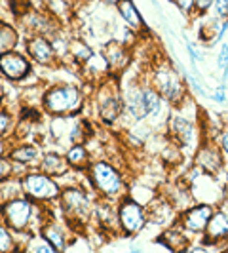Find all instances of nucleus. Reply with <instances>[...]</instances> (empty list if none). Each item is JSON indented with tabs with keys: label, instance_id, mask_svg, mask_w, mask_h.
<instances>
[{
	"label": "nucleus",
	"instance_id": "1",
	"mask_svg": "<svg viewBox=\"0 0 228 253\" xmlns=\"http://www.w3.org/2000/svg\"><path fill=\"white\" fill-rule=\"evenodd\" d=\"M93 204L95 194H91V189H84L82 185H67L61 189V196L55 206L65 223L75 232H82L93 221Z\"/></svg>",
	"mask_w": 228,
	"mask_h": 253
},
{
	"label": "nucleus",
	"instance_id": "2",
	"mask_svg": "<svg viewBox=\"0 0 228 253\" xmlns=\"http://www.w3.org/2000/svg\"><path fill=\"white\" fill-rule=\"evenodd\" d=\"M147 80L151 82L152 88L162 95V99L171 109L183 105V103L189 99L190 89L187 86L185 76L179 71L177 63L173 65L169 59H165V57H160V59H156L151 65Z\"/></svg>",
	"mask_w": 228,
	"mask_h": 253
},
{
	"label": "nucleus",
	"instance_id": "3",
	"mask_svg": "<svg viewBox=\"0 0 228 253\" xmlns=\"http://www.w3.org/2000/svg\"><path fill=\"white\" fill-rule=\"evenodd\" d=\"M86 181L91 192L99 198H107L118 202L120 198H124L129 192L126 175L122 173V169L116 164H113L107 158H97L91 160L89 168L86 169Z\"/></svg>",
	"mask_w": 228,
	"mask_h": 253
},
{
	"label": "nucleus",
	"instance_id": "4",
	"mask_svg": "<svg viewBox=\"0 0 228 253\" xmlns=\"http://www.w3.org/2000/svg\"><path fill=\"white\" fill-rule=\"evenodd\" d=\"M40 107L48 116H73L86 109V93L78 84L57 82L44 88Z\"/></svg>",
	"mask_w": 228,
	"mask_h": 253
},
{
	"label": "nucleus",
	"instance_id": "5",
	"mask_svg": "<svg viewBox=\"0 0 228 253\" xmlns=\"http://www.w3.org/2000/svg\"><path fill=\"white\" fill-rule=\"evenodd\" d=\"M91 101L103 126H114L124 118V95L118 76L109 75L95 84Z\"/></svg>",
	"mask_w": 228,
	"mask_h": 253
},
{
	"label": "nucleus",
	"instance_id": "6",
	"mask_svg": "<svg viewBox=\"0 0 228 253\" xmlns=\"http://www.w3.org/2000/svg\"><path fill=\"white\" fill-rule=\"evenodd\" d=\"M196 118H200V114L190 116L179 105V107L171 109V113L167 116V122H165L167 139L177 143L179 147L183 149V152L189 151L192 156H194V152H196V149L200 147V143L203 139V135L200 133V129H198Z\"/></svg>",
	"mask_w": 228,
	"mask_h": 253
},
{
	"label": "nucleus",
	"instance_id": "7",
	"mask_svg": "<svg viewBox=\"0 0 228 253\" xmlns=\"http://www.w3.org/2000/svg\"><path fill=\"white\" fill-rule=\"evenodd\" d=\"M21 187L23 194L31 198L33 202L42 204V206H53L57 204L61 196V183L55 177L44 173L38 168H31L21 175Z\"/></svg>",
	"mask_w": 228,
	"mask_h": 253
},
{
	"label": "nucleus",
	"instance_id": "8",
	"mask_svg": "<svg viewBox=\"0 0 228 253\" xmlns=\"http://www.w3.org/2000/svg\"><path fill=\"white\" fill-rule=\"evenodd\" d=\"M116 210H118V227H120V236L124 238H133L141 234L145 228L149 227V208L137 198H133L127 192L124 198H120L116 202Z\"/></svg>",
	"mask_w": 228,
	"mask_h": 253
},
{
	"label": "nucleus",
	"instance_id": "9",
	"mask_svg": "<svg viewBox=\"0 0 228 253\" xmlns=\"http://www.w3.org/2000/svg\"><path fill=\"white\" fill-rule=\"evenodd\" d=\"M194 166L200 168V171L211 177H219L227 169V156L221 151L219 143L213 137H203L200 147L194 152Z\"/></svg>",
	"mask_w": 228,
	"mask_h": 253
},
{
	"label": "nucleus",
	"instance_id": "10",
	"mask_svg": "<svg viewBox=\"0 0 228 253\" xmlns=\"http://www.w3.org/2000/svg\"><path fill=\"white\" fill-rule=\"evenodd\" d=\"M215 204L196 200V202L190 204L187 210L179 211L175 223L189 236H202L205 227H207V223H209V219L213 215V211H215Z\"/></svg>",
	"mask_w": 228,
	"mask_h": 253
},
{
	"label": "nucleus",
	"instance_id": "11",
	"mask_svg": "<svg viewBox=\"0 0 228 253\" xmlns=\"http://www.w3.org/2000/svg\"><path fill=\"white\" fill-rule=\"evenodd\" d=\"M35 71V63L27 53L10 50L0 53V76L8 82H23Z\"/></svg>",
	"mask_w": 228,
	"mask_h": 253
},
{
	"label": "nucleus",
	"instance_id": "12",
	"mask_svg": "<svg viewBox=\"0 0 228 253\" xmlns=\"http://www.w3.org/2000/svg\"><path fill=\"white\" fill-rule=\"evenodd\" d=\"M25 53L33 63L40 67H57L61 63L53 40L46 35H29L25 40Z\"/></svg>",
	"mask_w": 228,
	"mask_h": 253
},
{
	"label": "nucleus",
	"instance_id": "13",
	"mask_svg": "<svg viewBox=\"0 0 228 253\" xmlns=\"http://www.w3.org/2000/svg\"><path fill=\"white\" fill-rule=\"evenodd\" d=\"M200 240L209 248V252L211 250H223L225 242L228 240V213L221 206L215 208V211L209 219L203 234L200 236Z\"/></svg>",
	"mask_w": 228,
	"mask_h": 253
},
{
	"label": "nucleus",
	"instance_id": "14",
	"mask_svg": "<svg viewBox=\"0 0 228 253\" xmlns=\"http://www.w3.org/2000/svg\"><path fill=\"white\" fill-rule=\"evenodd\" d=\"M93 223H95L97 228H99L101 232H105L107 236H111V234H120L116 202L95 196V204H93Z\"/></svg>",
	"mask_w": 228,
	"mask_h": 253
},
{
	"label": "nucleus",
	"instance_id": "15",
	"mask_svg": "<svg viewBox=\"0 0 228 253\" xmlns=\"http://www.w3.org/2000/svg\"><path fill=\"white\" fill-rule=\"evenodd\" d=\"M21 27L25 29L29 35H46V37H57L59 35V23L51 17V13L44 12H33L29 10L21 15L19 19Z\"/></svg>",
	"mask_w": 228,
	"mask_h": 253
},
{
	"label": "nucleus",
	"instance_id": "16",
	"mask_svg": "<svg viewBox=\"0 0 228 253\" xmlns=\"http://www.w3.org/2000/svg\"><path fill=\"white\" fill-rule=\"evenodd\" d=\"M103 57L109 67V75L118 76V78L120 75H124V71L131 63V51L126 46V42H120V40L107 42L103 48Z\"/></svg>",
	"mask_w": 228,
	"mask_h": 253
},
{
	"label": "nucleus",
	"instance_id": "17",
	"mask_svg": "<svg viewBox=\"0 0 228 253\" xmlns=\"http://www.w3.org/2000/svg\"><path fill=\"white\" fill-rule=\"evenodd\" d=\"M114 8L118 12V17L126 23V27L131 33H135L137 37L151 33L147 21H145V17H143V13H141V10L137 8V4L133 0H118Z\"/></svg>",
	"mask_w": 228,
	"mask_h": 253
},
{
	"label": "nucleus",
	"instance_id": "18",
	"mask_svg": "<svg viewBox=\"0 0 228 253\" xmlns=\"http://www.w3.org/2000/svg\"><path fill=\"white\" fill-rule=\"evenodd\" d=\"M42 154H44V152L40 151V147H38V145L31 143V141H23V143H17V145L10 147V151H8V158L12 160L13 164L25 166V168L31 169L33 166H37L38 168V162H40Z\"/></svg>",
	"mask_w": 228,
	"mask_h": 253
},
{
	"label": "nucleus",
	"instance_id": "19",
	"mask_svg": "<svg viewBox=\"0 0 228 253\" xmlns=\"http://www.w3.org/2000/svg\"><path fill=\"white\" fill-rule=\"evenodd\" d=\"M38 169H42L44 173H48L51 177L61 179L71 171V166L65 158V152L59 151H46L42 154L40 162H38Z\"/></svg>",
	"mask_w": 228,
	"mask_h": 253
},
{
	"label": "nucleus",
	"instance_id": "20",
	"mask_svg": "<svg viewBox=\"0 0 228 253\" xmlns=\"http://www.w3.org/2000/svg\"><path fill=\"white\" fill-rule=\"evenodd\" d=\"M65 158L71 166V171L76 173H86L89 168L93 156H91V149H88L86 143H73L65 149Z\"/></svg>",
	"mask_w": 228,
	"mask_h": 253
},
{
	"label": "nucleus",
	"instance_id": "21",
	"mask_svg": "<svg viewBox=\"0 0 228 253\" xmlns=\"http://www.w3.org/2000/svg\"><path fill=\"white\" fill-rule=\"evenodd\" d=\"M158 242L164 244L167 252H187V248H189V244L192 240H190V236L183 228L179 227L177 223H171V225L158 236Z\"/></svg>",
	"mask_w": 228,
	"mask_h": 253
},
{
	"label": "nucleus",
	"instance_id": "22",
	"mask_svg": "<svg viewBox=\"0 0 228 253\" xmlns=\"http://www.w3.org/2000/svg\"><path fill=\"white\" fill-rule=\"evenodd\" d=\"M164 105H167V103L162 99V95L152 88L149 80H145L143 82V111H145L147 122L156 120L164 111Z\"/></svg>",
	"mask_w": 228,
	"mask_h": 253
},
{
	"label": "nucleus",
	"instance_id": "23",
	"mask_svg": "<svg viewBox=\"0 0 228 253\" xmlns=\"http://www.w3.org/2000/svg\"><path fill=\"white\" fill-rule=\"evenodd\" d=\"M93 55H95V51H93V48L89 46L86 40H82V38L69 40V57L73 59V63L76 67L86 65Z\"/></svg>",
	"mask_w": 228,
	"mask_h": 253
},
{
	"label": "nucleus",
	"instance_id": "24",
	"mask_svg": "<svg viewBox=\"0 0 228 253\" xmlns=\"http://www.w3.org/2000/svg\"><path fill=\"white\" fill-rule=\"evenodd\" d=\"M23 252L27 253H57L55 246L51 244L42 232H33L29 238H27V244L23 246Z\"/></svg>",
	"mask_w": 228,
	"mask_h": 253
},
{
	"label": "nucleus",
	"instance_id": "25",
	"mask_svg": "<svg viewBox=\"0 0 228 253\" xmlns=\"http://www.w3.org/2000/svg\"><path fill=\"white\" fill-rule=\"evenodd\" d=\"M23 194V187H21V177L12 175V177H6L0 181V204L8 202L15 196H21Z\"/></svg>",
	"mask_w": 228,
	"mask_h": 253
},
{
	"label": "nucleus",
	"instance_id": "26",
	"mask_svg": "<svg viewBox=\"0 0 228 253\" xmlns=\"http://www.w3.org/2000/svg\"><path fill=\"white\" fill-rule=\"evenodd\" d=\"M17 42H19V33H17V29L0 21V53L15 50Z\"/></svg>",
	"mask_w": 228,
	"mask_h": 253
},
{
	"label": "nucleus",
	"instance_id": "27",
	"mask_svg": "<svg viewBox=\"0 0 228 253\" xmlns=\"http://www.w3.org/2000/svg\"><path fill=\"white\" fill-rule=\"evenodd\" d=\"M21 252V246L15 238L12 228H8L2 221H0V253H12Z\"/></svg>",
	"mask_w": 228,
	"mask_h": 253
},
{
	"label": "nucleus",
	"instance_id": "28",
	"mask_svg": "<svg viewBox=\"0 0 228 253\" xmlns=\"http://www.w3.org/2000/svg\"><path fill=\"white\" fill-rule=\"evenodd\" d=\"M215 65H217V69H219V73H221L219 80L227 84L228 82V42H225V40H223L221 46H219Z\"/></svg>",
	"mask_w": 228,
	"mask_h": 253
},
{
	"label": "nucleus",
	"instance_id": "29",
	"mask_svg": "<svg viewBox=\"0 0 228 253\" xmlns=\"http://www.w3.org/2000/svg\"><path fill=\"white\" fill-rule=\"evenodd\" d=\"M171 2L185 17H189V19L196 17V0H171Z\"/></svg>",
	"mask_w": 228,
	"mask_h": 253
},
{
	"label": "nucleus",
	"instance_id": "30",
	"mask_svg": "<svg viewBox=\"0 0 228 253\" xmlns=\"http://www.w3.org/2000/svg\"><path fill=\"white\" fill-rule=\"evenodd\" d=\"M13 126V116L6 109L0 107V137H6L8 131L12 129Z\"/></svg>",
	"mask_w": 228,
	"mask_h": 253
},
{
	"label": "nucleus",
	"instance_id": "31",
	"mask_svg": "<svg viewBox=\"0 0 228 253\" xmlns=\"http://www.w3.org/2000/svg\"><path fill=\"white\" fill-rule=\"evenodd\" d=\"M209 99L217 105H223V103H227L228 99V86L225 82H221L217 88H213V91L209 93Z\"/></svg>",
	"mask_w": 228,
	"mask_h": 253
},
{
	"label": "nucleus",
	"instance_id": "32",
	"mask_svg": "<svg viewBox=\"0 0 228 253\" xmlns=\"http://www.w3.org/2000/svg\"><path fill=\"white\" fill-rule=\"evenodd\" d=\"M211 15H215L217 19H228V0H215L213 8H211Z\"/></svg>",
	"mask_w": 228,
	"mask_h": 253
},
{
	"label": "nucleus",
	"instance_id": "33",
	"mask_svg": "<svg viewBox=\"0 0 228 253\" xmlns=\"http://www.w3.org/2000/svg\"><path fill=\"white\" fill-rule=\"evenodd\" d=\"M12 175H15V171H13V162L8 156H0V181L6 177H12Z\"/></svg>",
	"mask_w": 228,
	"mask_h": 253
},
{
	"label": "nucleus",
	"instance_id": "34",
	"mask_svg": "<svg viewBox=\"0 0 228 253\" xmlns=\"http://www.w3.org/2000/svg\"><path fill=\"white\" fill-rule=\"evenodd\" d=\"M215 141L219 143L221 151L225 152V156H227V160H228V122H225V126L221 127V131L217 133Z\"/></svg>",
	"mask_w": 228,
	"mask_h": 253
},
{
	"label": "nucleus",
	"instance_id": "35",
	"mask_svg": "<svg viewBox=\"0 0 228 253\" xmlns=\"http://www.w3.org/2000/svg\"><path fill=\"white\" fill-rule=\"evenodd\" d=\"M215 0H196V17H205L211 12Z\"/></svg>",
	"mask_w": 228,
	"mask_h": 253
},
{
	"label": "nucleus",
	"instance_id": "36",
	"mask_svg": "<svg viewBox=\"0 0 228 253\" xmlns=\"http://www.w3.org/2000/svg\"><path fill=\"white\" fill-rule=\"evenodd\" d=\"M151 2H152V6L156 8V12L162 15V8H160V2H158V0H151Z\"/></svg>",
	"mask_w": 228,
	"mask_h": 253
},
{
	"label": "nucleus",
	"instance_id": "37",
	"mask_svg": "<svg viewBox=\"0 0 228 253\" xmlns=\"http://www.w3.org/2000/svg\"><path fill=\"white\" fill-rule=\"evenodd\" d=\"M2 101H4V84L0 80V107H2Z\"/></svg>",
	"mask_w": 228,
	"mask_h": 253
},
{
	"label": "nucleus",
	"instance_id": "38",
	"mask_svg": "<svg viewBox=\"0 0 228 253\" xmlns=\"http://www.w3.org/2000/svg\"><path fill=\"white\" fill-rule=\"evenodd\" d=\"M223 179H225V187L228 189V166H227V169H225V173H223Z\"/></svg>",
	"mask_w": 228,
	"mask_h": 253
},
{
	"label": "nucleus",
	"instance_id": "39",
	"mask_svg": "<svg viewBox=\"0 0 228 253\" xmlns=\"http://www.w3.org/2000/svg\"><path fill=\"white\" fill-rule=\"evenodd\" d=\"M116 2L118 0H103V4H107V6H116Z\"/></svg>",
	"mask_w": 228,
	"mask_h": 253
}]
</instances>
